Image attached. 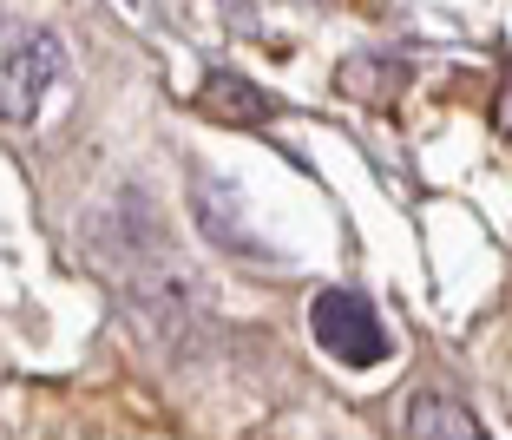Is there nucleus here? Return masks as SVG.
Wrapping results in <instances>:
<instances>
[{
  "label": "nucleus",
  "mask_w": 512,
  "mask_h": 440,
  "mask_svg": "<svg viewBox=\"0 0 512 440\" xmlns=\"http://www.w3.org/2000/svg\"><path fill=\"white\" fill-rule=\"evenodd\" d=\"M407 440H493V434L473 421V408L460 395L427 381V388L407 395Z\"/></svg>",
  "instance_id": "3"
},
{
  "label": "nucleus",
  "mask_w": 512,
  "mask_h": 440,
  "mask_svg": "<svg viewBox=\"0 0 512 440\" xmlns=\"http://www.w3.org/2000/svg\"><path fill=\"white\" fill-rule=\"evenodd\" d=\"M66 86V53L46 27H20L7 40V125H33L46 92Z\"/></svg>",
  "instance_id": "2"
},
{
  "label": "nucleus",
  "mask_w": 512,
  "mask_h": 440,
  "mask_svg": "<svg viewBox=\"0 0 512 440\" xmlns=\"http://www.w3.org/2000/svg\"><path fill=\"white\" fill-rule=\"evenodd\" d=\"M309 329H316V342L342 368H375V362L394 355L388 322H381V309L368 303L362 289H322L316 309H309Z\"/></svg>",
  "instance_id": "1"
},
{
  "label": "nucleus",
  "mask_w": 512,
  "mask_h": 440,
  "mask_svg": "<svg viewBox=\"0 0 512 440\" xmlns=\"http://www.w3.org/2000/svg\"><path fill=\"white\" fill-rule=\"evenodd\" d=\"M197 106L211 112V119H237V125H256V119H270V92H256L250 79L237 73H211V86L197 92Z\"/></svg>",
  "instance_id": "4"
}]
</instances>
